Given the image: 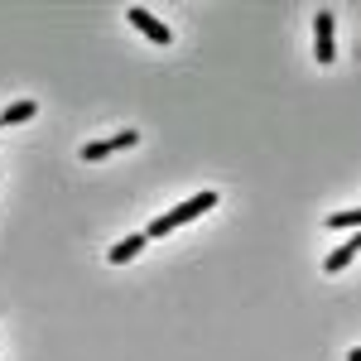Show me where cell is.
Here are the masks:
<instances>
[{"mask_svg":"<svg viewBox=\"0 0 361 361\" xmlns=\"http://www.w3.org/2000/svg\"><path fill=\"white\" fill-rule=\"evenodd\" d=\"M212 207H217V193H197V197H188V202H178V207H169L164 217H154V222L145 226V236H149V241H159V236H169V231L197 222V217H202V212H212Z\"/></svg>","mask_w":361,"mask_h":361,"instance_id":"obj_1","label":"cell"},{"mask_svg":"<svg viewBox=\"0 0 361 361\" xmlns=\"http://www.w3.org/2000/svg\"><path fill=\"white\" fill-rule=\"evenodd\" d=\"M347 361H361V347H352V352H347Z\"/></svg>","mask_w":361,"mask_h":361,"instance_id":"obj_9","label":"cell"},{"mask_svg":"<svg viewBox=\"0 0 361 361\" xmlns=\"http://www.w3.org/2000/svg\"><path fill=\"white\" fill-rule=\"evenodd\" d=\"M328 226H333V231H347V226H361V207H347V212H333V217H328Z\"/></svg>","mask_w":361,"mask_h":361,"instance_id":"obj_8","label":"cell"},{"mask_svg":"<svg viewBox=\"0 0 361 361\" xmlns=\"http://www.w3.org/2000/svg\"><path fill=\"white\" fill-rule=\"evenodd\" d=\"M145 241H149L145 231H135V236H126V241H116V246H111V265H126V260H135L140 250H145Z\"/></svg>","mask_w":361,"mask_h":361,"instance_id":"obj_6","label":"cell"},{"mask_svg":"<svg viewBox=\"0 0 361 361\" xmlns=\"http://www.w3.org/2000/svg\"><path fill=\"white\" fill-rule=\"evenodd\" d=\"M313 58H318V63H333L337 58V20H333V10H318V15H313Z\"/></svg>","mask_w":361,"mask_h":361,"instance_id":"obj_2","label":"cell"},{"mask_svg":"<svg viewBox=\"0 0 361 361\" xmlns=\"http://www.w3.org/2000/svg\"><path fill=\"white\" fill-rule=\"evenodd\" d=\"M130 145H140V130H121L111 140H92V145H82V159H106L116 149H130Z\"/></svg>","mask_w":361,"mask_h":361,"instance_id":"obj_3","label":"cell"},{"mask_svg":"<svg viewBox=\"0 0 361 361\" xmlns=\"http://www.w3.org/2000/svg\"><path fill=\"white\" fill-rule=\"evenodd\" d=\"M29 116H39V106H34V102H15V106L0 111V126H25Z\"/></svg>","mask_w":361,"mask_h":361,"instance_id":"obj_7","label":"cell"},{"mask_svg":"<svg viewBox=\"0 0 361 361\" xmlns=\"http://www.w3.org/2000/svg\"><path fill=\"white\" fill-rule=\"evenodd\" d=\"M357 250H361V231H352V236H347V246H337L333 255L323 260V270H328V275H337V270H347V265L357 260Z\"/></svg>","mask_w":361,"mask_h":361,"instance_id":"obj_5","label":"cell"},{"mask_svg":"<svg viewBox=\"0 0 361 361\" xmlns=\"http://www.w3.org/2000/svg\"><path fill=\"white\" fill-rule=\"evenodd\" d=\"M130 25H135L140 34H145V39H154V44H169V39H173L164 20H154V15H149V10H140V5L130 10Z\"/></svg>","mask_w":361,"mask_h":361,"instance_id":"obj_4","label":"cell"}]
</instances>
